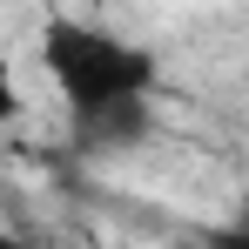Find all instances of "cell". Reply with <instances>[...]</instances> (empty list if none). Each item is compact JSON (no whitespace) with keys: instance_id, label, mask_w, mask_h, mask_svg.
<instances>
[{"instance_id":"obj_1","label":"cell","mask_w":249,"mask_h":249,"mask_svg":"<svg viewBox=\"0 0 249 249\" xmlns=\"http://www.w3.org/2000/svg\"><path fill=\"white\" fill-rule=\"evenodd\" d=\"M41 61H47V81L68 101V115H74V135L94 155L135 148L148 135V122H155L148 101H155V81H162L148 47L122 41L94 20H47Z\"/></svg>"},{"instance_id":"obj_4","label":"cell","mask_w":249,"mask_h":249,"mask_svg":"<svg viewBox=\"0 0 249 249\" xmlns=\"http://www.w3.org/2000/svg\"><path fill=\"white\" fill-rule=\"evenodd\" d=\"M0 249H34V243H20V236H7V229H0Z\"/></svg>"},{"instance_id":"obj_3","label":"cell","mask_w":249,"mask_h":249,"mask_svg":"<svg viewBox=\"0 0 249 249\" xmlns=\"http://www.w3.org/2000/svg\"><path fill=\"white\" fill-rule=\"evenodd\" d=\"M215 249H249V236H243V229H222V236H215Z\"/></svg>"},{"instance_id":"obj_2","label":"cell","mask_w":249,"mask_h":249,"mask_svg":"<svg viewBox=\"0 0 249 249\" xmlns=\"http://www.w3.org/2000/svg\"><path fill=\"white\" fill-rule=\"evenodd\" d=\"M20 115H27V94H20V81H14V61L0 54V128L20 122Z\"/></svg>"}]
</instances>
